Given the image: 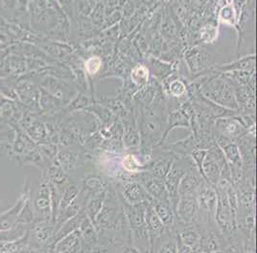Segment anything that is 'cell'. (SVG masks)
<instances>
[{"instance_id":"25","label":"cell","mask_w":257,"mask_h":253,"mask_svg":"<svg viewBox=\"0 0 257 253\" xmlns=\"http://www.w3.org/2000/svg\"><path fill=\"white\" fill-rule=\"evenodd\" d=\"M122 169L128 172L138 173L147 171V163L137 153H125L121 159Z\"/></svg>"},{"instance_id":"23","label":"cell","mask_w":257,"mask_h":253,"mask_svg":"<svg viewBox=\"0 0 257 253\" xmlns=\"http://www.w3.org/2000/svg\"><path fill=\"white\" fill-rule=\"evenodd\" d=\"M128 82L136 90L146 86L151 79L148 67L144 63H137L133 66L128 73Z\"/></svg>"},{"instance_id":"28","label":"cell","mask_w":257,"mask_h":253,"mask_svg":"<svg viewBox=\"0 0 257 253\" xmlns=\"http://www.w3.org/2000/svg\"><path fill=\"white\" fill-rule=\"evenodd\" d=\"M106 195H107V189L105 188V189L98 192L96 195H94L90 200L86 202L84 210L86 212V216L93 221V223L95 221L98 213L103 207V204L106 200Z\"/></svg>"},{"instance_id":"18","label":"cell","mask_w":257,"mask_h":253,"mask_svg":"<svg viewBox=\"0 0 257 253\" xmlns=\"http://www.w3.org/2000/svg\"><path fill=\"white\" fill-rule=\"evenodd\" d=\"M83 242L79 230L65 235L54 244L55 252H82Z\"/></svg>"},{"instance_id":"1","label":"cell","mask_w":257,"mask_h":253,"mask_svg":"<svg viewBox=\"0 0 257 253\" xmlns=\"http://www.w3.org/2000/svg\"><path fill=\"white\" fill-rule=\"evenodd\" d=\"M200 91L216 104L238 111L234 87L225 74L215 70L214 73L200 87Z\"/></svg>"},{"instance_id":"30","label":"cell","mask_w":257,"mask_h":253,"mask_svg":"<svg viewBox=\"0 0 257 253\" xmlns=\"http://www.w3.org/2000/svg\"><path fill=\"white\" fill-rule=\"evenodd\" d=\"M218 38V26L212 23L205 24L198 31L197 42L195 45H206L211 44Z\"/></svg>"},{"instance_id":"34","label":"cell","mask_w":257,"mask_h":253,"mask_svg":"<svg viewBox=\"0 0 257 253\" xmlns=\"http://www.w3.org/2000/svg\"><path fill=\"white\" fill-rule=\"evenodd\" d=\"M105 17H106L105 7H104L103 1H102L92 8V11L89 15V20L95 27L102 29L104 21H105Z\"/></svg>"},{"instance_id":"36","label":"cell","mask_w":257,"mask_h":253,"mask_svg":"<svg viewBox=\"0 0 257 253\" xmlns=\"http://www.w3.org/2000/svg\"><path fill=\"white\" fill-rule=\"evenodd\" d=\"M207 154L206 149H202V148L196 147L190 154V157L193 159V162L195 166L200 172V174L203 176V162H204V158ZM204 178V176H203Z\"/></svg>"},{"instance_id":"32","label":"cell","mask_w":257,"mask_h":253,"mask_svg":"<svg viewBox=\"0 0 257 253\" xmlns=\"http://www.w3.org/2000/svg\"><path fill=\"white\" fill-rule=\"evenodd\" d=\"M92 102H94V101L89 95L83 93V92H79L70 101V103L66 105V111L71 113V112H75L79 110H84Z\"/></svg>"},{"instance_id":"9","label":"cell","mask_w":257,"mask_h":253,"mask_svg":"<svg viewBox=\"0 0 257 253\" xmlns=\"http://www.w3.org/2000/svg\"><path fill=\"white\" fill-rule=\"evenodd\" d=\"M175 217L183 224H197L200 217V209L196 196H180L175 210Z\"/></svg>"},{"instance_id":"5","label":"cell","mask_w":257,"mask_h":253,"mask_svg":"<svg viewBox=\"0 0 257 253\" xmlns=\"http://www.w3.org/2000/svg\"><path fill=\"white\" fill-rule=\"evenodd\" d=\"M247 134V130L242 124L239 113L233 116L219 117L214 121L215 137H224L236 142Z\"/></svg>"},{"instance_id":"26","label":"cell","mask_w":257,"mask_h":253,"mask_svg":"<svg viewBox=\"0 0 257 253\" xmlns=\"http://www.w3.org/2000/svg\"><path fill=\"white\" fill-rule=\"evenodd\" d=\"M46 176L49 182L61 191H64V187L69 181L67 173L60 166L58 162H54L49 166V168L46 171Z\"/></svg>"},{"instance_id":"37","label":"cell","mask_w":257,"mask_h":253,"mask_svg":"<svg viewBox=\"0 0 257 253\" xmlns=\"http://www.w3.org/2000/svg\"><path fill=\"white\" fill-rule=\"evenodd\" d=\"M123 19V14H122V9L120 10L113 11L112 13H110L109 15H107L105 17V21L102 29H107L109 27H112L114 25H116L119 21Z\"/></svg>"},{"instance_id":"7","label":"cell","mask_w":257,"mask_h":253,"mask_svg":"<svg viewBox=\"0 0 257 253\" xmlns=\"http://www.w3.org/2000/svg\"><path fill=\"white\" fill-rule=\"evenodd\" d=\"M34 207L37 218L51 220V190L46 172H43L42 179L34 200Z\"/></svg>"},{"instance_id":"15","label":"cell","mask_w":257,"mask_h":253,"mask_svg":"<svg viewBox=\"0 0 257 253\" xmlns=\"http://www.w3.org/2000/svg\"><path fill=\"white\" fill-rule=\"evenodd\" d=\"M204 179L196 166L190 167L180 182L179 196H196L197 189Z\"/></svg>"},{"instance_id":"19","label":"cell","mask_w":257,"mask_h":253,"mask_svg":"<svg viewBox=\"0 0 257 253\" xmlns=\"http://www.w3.org/2000/svg\"><path fill=\"white\" fill-rule=\"evenodd\" d=\"M84 110L91 112L96 117L99 121V129H109L115 121V119L117 118L116 115L109 108H107L106 105H102L96 101L92 102Z\"/></svg>"},{"instance_id":"17","label":"cell","mask_w":257,"mask_h":253,"mask_svg":"<svg viewBox=\"0 0 257 253\" xmlns=\"http://www.w3.org/2000/svg\"><path fill=\"white\" fill-rule=\"evenodd\" d=\"M216 71L220 73L231 72V71H249L255 72V54L239 57L234 62L225 64H214Z\"/></svg>"},{"instance_id":"16","label":"cell","mask_w":257,"mask_h":253,"mask_svg":"<svg viewBox=\"0 0 257 253\" xmlns=\"http://www.w3.org/2000/svg\"><path fill=\"white\" fill-rule=\"evenodd\" d=\"M78 230L83 242L82 252H93V249L98 244V232L93 221L86 216Z\"/></svg>"},{"instance_id":"10","label":"cell","mask_w":257,"mask_h":253,"mask_svg":"<svg viewBox=\"0 0 257 253\" xmlns=\"http://www.w3.org/2000/svg\"><path fill=\"white\" fill-rule=\"evenodd\" d=\"M196 200L200 211L214 220L217 206V194L214 185L204 179L196 192Z\"/></svg>"},{"instance_id":"21","label":"cell","mask_w":257,"mask_h":253,"mask_svg":"<svg viewBox=\"0 0 257 253\" xmlns=\"http://www.w3.org/2000/svg\"><path fill=\"white\" fill-rule=\"evenodd\" d=\"M159 147H162L163 149L170 151L176 156V158H187V157H190L191 152L198 146L192 134H190L184 139L176 141L170 144H167L165 142L164 144H162Z\"/></svg>"},{"instance_id":"2","label":"cell","mask_w":257,"mask_h":253,"mask_svg":"<svg viewBox=\"0 0 257 253\" xmlns=\"http://www.w3.org/2000/svg\"><path fill=\"white\" fill-rule=\"evenodd\" d=\"M217 194V206L215 211L214 220L217 227L223 236H227L237 231V213L232 210L227 200L223 185L218 181L214 185Z\"/></svg>"},{"instance_id":"12","label":"cell","mask_w":257,"mask_h":253,"mask_svg":"<svg viewBox=\"0 0 257 253\" xmlns=\"http://www.w3.org/2000/svg\"><path fill=\"white\" fill-rule=\"evenodd\" d=\"M119 196V195H118ZM120 201L123 206V210L125 213V217L127 219L130 229L136 230L140 228L146 227L145 223V213L146 207L149 202H140V203H128L127 201L122 200L120 197Z\"/></svg>"},{"instance_id":"14","label":"cell","mask_w":257,"mask_h":253,"mask_svg":"<svg viewBox=\"0 0 257 253\" xmlns=\"http://www.w3.org/2000/svg\"><path fill=\"white\" fill-rule=\"evenodd\" d=\"M145 223H146L147 231L149 235L151 252V248L154 245V243L158 241V239L161 237V234L167 228L166 226H164L161 219L157 215L156 211L154 209V206L151 202L147 204V207H146Z\"/></svg>"},{"instance_id":"8","label":"cell","mask_w":257,"mask_h":253,"mask_svg":"<svg viewBox=\"0 0 257 253\" xmlns=\"http://www.w3.org/2000/svg\"><path fill=\"white\" fill-rule=\"evenodd\" d=\"M114 182L119 197L128 203L135 204L140 202H151L153 200L148 192L138 180Z\"/></svg>"},{"instance_id":"13","label":"cell","mask_w":257,"mask_h":253,"mask_svg":"<svg viewBox=\"0 0 257 253\" xmlns=\"http://www.w3.org/2000/svg\"><path fill=\"white\" fill-rule=\"evenodd\" d=\"M243 161V168L255 170V135L247 133L236 141Z\"/></svg>"},{"instance_id":"4","label":"cell","mask_w":257,"mask_h":253,"mask_svg":"<svg viewBox=\"0 0 257 253\" xmlns=\"http://www.w3.org/2000/svg\"><path fill=\"white\" fill-rule=\"evenodd\" d=\"M183 55L187 69L193 78L210 69L214 65L213 54L207 50L204 45L189 46L185 49Z\"/></svg>"},{"instance_id":"11","label":"cell","mask_w":257,"mask_h":253,"mask_svg":"<svg viewBox=\"0 0 257 253\" xmlns=\"http://www.w3.org/2000/svg\"><path fill=\"white\" fill-rule=\"evenodd\" d=\"M138 181L143 185L153 200L170 201L168 192L165 188L164 180L156 178L148 171H143L140 172Z\"/></svg>"},{"instance_id":"24","label":"cell","mask_w":257,"mask_h":253,"mask_svg":"<svg viewBox=\"0 0 257 253\" xmlns=\"http://www.w3.org/2000/svg\"><path fill=\"white\" fill-rule=\"evenodd\" d=\"M151 203L154 206L157 215L161 219L162 223L166 227H173L175 221V213L172 208L170 201H160V200H152Z\"/></svg>"},{"instance_id":"35","label":"cell","mask_w":257,"mask_h":253,"mask_svg":"<svg viewBox=\"0 0 257 253\" xmlns=\"http://www.w3.org/2000/svg\"><path fill=\"white\" fill-rule=\"evenodd\" d=\"M103 137L102 135L96 131L93 134L87 136V137L84 139L83 142V148L86 150V151H90V152H97L100 151V147L103 141Z\"/></svg>"},{"instance_id":"27","label":"cell","mask_w":257,"mask_h":253,"mask_svg":"<svg viewBox=\"0 0 257 253\" xmlns=\"http://www.w3.org/2000/svg\"><path fill=\"white\" fill-rule=\"evenodd\" d=\"M203 176L209 183L216 185L221 179V170L214 158L207 152L203 162Z\"/></svg>"},{"instance_id":"3","label":"cell","mask_w":257,"mask_h":253,"mask_svg":"<svg viewBox=\"0 0 257 253\" xmlns=\"http://www.w3.org/2000/svg\"><path fill=\"white\" fill-rule=\"evenodd\" d=\"M195 166L193 159L191 157L187 158H176L171 168L169 170L166 178L164 179V184L165 188L168 192L169 199H170V203H171L172 208L176 210V206L179 200V185L182 180V177L184 174L187 172V170Z\"/></svg>"},{"instance_id":"22","label":"cell","mask_w":257,"mask_h":253,"mask_svg":"<svg viewBox=\"0 0 257 253\" xmlns=\"http://www.w3.org/2000/svg\"><path fill=\"white\" fill-rule=\"evenodd\" d=\"M123 145L126 153H137L140 151V133L138 124L123 125Z\"/></svg>"},{"instance_id":"6","label":"cell","mask_w":257,"mask_h":253,"mask_svg":"<svg viewBox=\"0 0 257 253\" xmlns=\"http://www.w3.org/2000/svg\"><path fill=\"white\" fill-rule=\"evenodd\" d=\"M107 179H105L98 172H91L86 174L81 180V185L79 187V194L77 199L85 208L86 202L90 200L98 192L106 188Z\"/></svg>"},{"instance_id":"29","label":"cell","mask_w":257,"mask_h":253,"mask_svg":"<svg viewBox=\"0 0 257 253\" xmlns=\"http://www.w3.org/2000/svg\"><path fill=\"white\" fill-rule=\"evenodd\" d=\"M217 21L219 23L233 26L235 29L237 28L238 19L231 3L225 0V3L217 11Z\"/></svg>"},{"instance_id":"38","label":"cell","mask_w":257,"mask_h":253,"mask_svg":"<svg viewBox=\"0 0 257 253\" xmlns=\"http://www.w3.org/2000/svg\"><path fill=\"white\" fill-rule=\"evenodd\" d=\"M63 5H64V9L66 10V12H69L71 13V15L73 14V3H74V0H60Z\"/></svg>"},{"instance_id":"33","label":"cell","mask_w":257,"mask_h":253,"mask_svg":"<svg viewBox=\"0 0 257 253\" xmlns=\"http://www.w3.org/2000/svg\"><path fill=\"white\" fill-rule=\"evenodd\" d=\"M26 225L27 224H23V223H17L14 227H12L10 229L7 230H1L0 231V242H9V241H15L18 240L20 238H22V236L26 233L28 230L26 229Z\"/></svg>"},{"instance_id":"20","label":"cell","mask_w":257,"mask_h":253,"mask_svg":"<svg viewBox=\"0 0 257 253\" xmlns=\"http://www.w3.org/2000/svg\"><path fill=\"white\" fill-rule=\"evenodd\" d=\"M28 198V192H25V195L20 198L19 201L10 210L6 211L0 215V231L10 229L18 223V217Z\"/></svg>"},{"instance_id":"31","label":"cell","mask_w":257,"mask_h":253,"mask_svg":"<svg viewBox=\"0 0 257 253\" xmlns=\"http://www.w3.org/2000/svg\"><path fill=\"white\" fill-rule=\"evenodd\" d=\"M104 67V59L99 55H91L84 62V70L87 80H92L102 71Z\"/></svg>"}]
</instances>
